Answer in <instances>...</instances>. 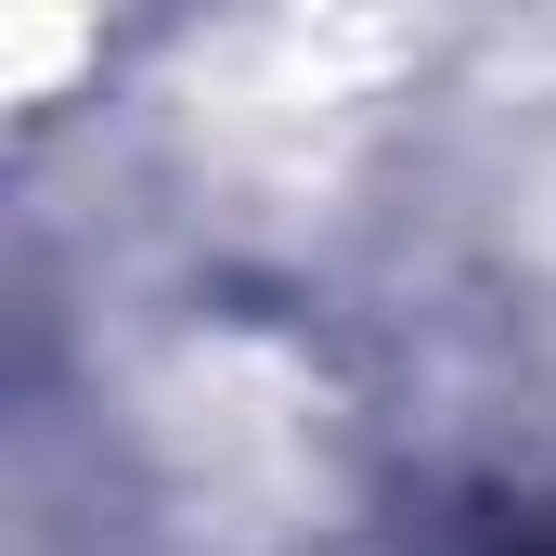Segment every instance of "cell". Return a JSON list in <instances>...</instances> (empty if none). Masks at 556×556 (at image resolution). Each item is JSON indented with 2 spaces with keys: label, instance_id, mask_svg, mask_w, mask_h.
I'll return each instance as SVG.
<instances>
[{
  "label": "cell",
  "instance_id": "6da1fadb",
  "mask_svg": "<svg viewBox=\"0 0 556 556\" xmlns=\"http://www.w3.org/2000/svg\"><path fill=\"white\" fill-rule=\"evenodd\" d=\"M505 556H556V531H531V544H505Z\"/></svg>",
  "mask_w": 556,
  "mask_h": 556
}]
</instances>
